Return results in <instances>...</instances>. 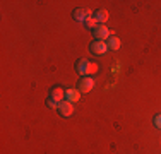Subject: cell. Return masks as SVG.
Listing matches in <instances>:
<instances>
[{"label": "cell", "mask_w": 161, "mask_h": 154, "mask_svg": "<svg viewBox=\"0 0 161 154\" xmlns=\"http://www.w3.org/2000/svg\"><path fill=\"white\" fill-rule=\"evenodd\" d=\"M74 67H75V72L82 77H89L91 74H94V72L98 70V65L93 63V62H89V60H86V58H79L75 62Z\"/></svg>", "instance_id": "obj_1"}, {"label": "cell", "mask_w": 161, "mask_h": 154, "mask_svg": "<svg viewBox=\"0 0 161 154\" xmlns=\"http://www.w3.org/2000/svg\"><path fill=\"white\" fill-rule=\"evenodd\" d=\"M93 36H94V40L108 41V38L112 36V31L106 28V24H98L96 28L93 29Z\"/></svg>", "instance_id": "obj_2"}, {"label": "cell", "mask_w": 161, "mask_h": 154, "mask_svg": "<svg viewBox=\"0 0 161 154\" xmlns=\"http://www.w3.org/2000/svg\"><path fill=\"white\" fill-rule=\"evenodd\" d=\"M96 86V82H94L93 77H80L79 82H77V89L80 91V94H86V92L93 91V87Z\"/></svg>", "instance_id": "obj_3"}, {"label": "cell", "mask_w": 161, "mask_h": 154, "mask_svg": "<svg viewBox=\"0 0 161 154\" xmlns=\"http://www.w3.org/2000/svg\"><path fill=\"white\" fill-rule=\"evenodd\" d=\"M89 52L93 55H105L108 52V45L106 41H99V40H93L89 43Z\"/></svg>", "instance_id": "obj_4"}, {"label": "cell", "mask_w": 161, "mask_h": 154, "mask_svg": "<svg viewBox=\"0 0 161 154\" xmlns=\"http://www.w3.org/2000/svg\"><path fill=\"white\" fill-rule=\"evenodd\" d=\"M72 17H74V21L77 22H86L89 17H93V12H91L89 9H82V7H77V9H74V12H72Z\"/></svg>", "instance_id": "obj_5"}, {"label": "cell", "mask_w": 161, "mask_h": 154, "mask_svg": "<svg viewBox=\"0 0 161 154\" xmlns=\"http://www.w3.org/2000/svg\"><path fill=\"white\" fill-rule=\"evenodd\" d=\"M57 111L60 113V117L69 118V117H72V115H74V105H72V103H69L67 99H64V101L58 105V110H57Z\"/></svg>", "instance_id": "obj_6"}, {"label": "cell", "mask_w": 161, "mask_h": 154, "mask_svg": "<svg viewBox=\"0 0 161 154\" xmlns=\"http://www.w3.org/2000/svg\"><path fill=\"white\" fill-rule=\"evenodd\" d=\"M93 17L98 24H106V21L110 19V12L106 9H96L93 12Z\"/></svg>", "instance_id": "obj_7"}, {"label": "cell", "mask_w": 161, "mask_h": 154, "mask_svg": "<svg viewBox=\"0 0 161 154\" xmlns=\"http://www.w3.org/2000/svg\"><path fill=\"white\" fill-rule=\"evenodd\" d=\"M48 98H52V99H55V101L62 103V101H64V98H65V91H64L60 86H53L52 89H50Z\"/></svg>", "instance_id": "obj_8"}, {"label": "cell", "mask_w": 161, "mask_h": 154, "mask_svg": "<svg viewBox=\"0 0 161 154\" xmlns=\"http://www.w3.org/2000/svg\"><path fill=\"white\" fill-rule=\"evenodd\" d=\"M65 99H67L69 103H72V105H74V103H77L79 99H80V91L79 89H65Z\"/></svg>", "instance_id": "obj_9"}, {"label": "cell", "mask_w": 161, "mask_h": 154, "mask_svg": "<svg viewBox=\"0 0 161 154\" xmlns=\"http://www.w3.org/2000/svg\"><path fill=\"white\" fill-rule=\"evenodd\" d=\"M106 45H108V50H113V52H117V50H120L122 41H120V38H117V36H110L108 41H106Z\"/></svg>", "instance_id": "obj_10"}, {"label": "cell", "mask_w": 161, "mask_h": 154, "mask_svg": "<svg viewBox=\"0 0 161 154\" xmlns=\"http://www.w3.org/2000/svg\"><path fill=\"white\" fill-rule=\"evenodd\" d=\"M58 105H60V103L55 101V99H52V98L47 99V106L50 108V110H58Z\"/></svg>", "instance_id": "obj_11"}, {"label": "cell", "mask_w": 161, "mask_h": 154, "mask_svg": "<svg viewBox=\"0 0 161 154\" xmlns=\"http://www.w3.org/2000/svg\"><path fill=\"white\" fill-rule=\"evenodd\" d=\"M153 123H154L156 129L161 130V113H156V115H154V118H153Z\"/></svg>", "instance_id": "obj_12"}]
</instances>
